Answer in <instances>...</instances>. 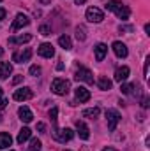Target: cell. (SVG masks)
I'll list each match as a JSON object with an SVG mask.
<instances>
[{
    "label": "cell",
    "instance_id": "cell-41",
    "mask_svg": "<svg viewBox=\"0 0 150 151\" xmlns=\"http://www.w3.org/2000/svg\"><path fill=\"white\" fill-rule=\"evenodd\" d=\"M66 151H69V150H66Z\"/></svg>",
    "mask_w": 150,
    "mask_h": 151
},
{
    "label": "cell",
    "instance_id": "cell-33",
    "mask_svg": "<svg viewBox=\"0 0 150 151\" xmlns=\"http://www.w3.org/2000/svg\"><path fill=\"white\" fill-rule=\"evenodd\" d=\"M5 106H7V100L5 99H0V109H4Z\"/></svg>",
    "mask_w": 150,
    "mask_h": 151
},
{
    "label": "cell",
    "instance_id": "cell-23",
    "mask_svg": "<svg viewBox=\"0 0 150 151\" xmlns=\"http://www.w3.org/2000/svg\"><path fill=\"white\" fill-rule=\"evenodd\" d=\"M58 44H60L64 49H71V47H73V44H71V39L67 37V35H60V37H58Z\"/></svg>",
    "mask_w": 150,
    "mask_h": 151
},
{
    "label": "cell",
    "instance_id": "cell-22",
    "mask_svg": "<svg viewBox=\"0 0 150 151\" xmlns=\"http://www.w3.org/2000/svg\"><path fill=\"white\" fill-rule=\"evenodd\" d=\"M97 86H99L101 90H111V81H110L108 77L101 76V77L97 79Z\"/></svg>",
    "mask_w": 150,
    "mask_h": 151
},
{
    "label": "cell",
    "instance_id": "cell-14",
    "mask_svg": "<svg viewBox=\"0 0 150 151\" xmlns=\"http://www.w3.org/2000/svg\"><path fill=\"white\" fill-rule=\"evenodd\" d=\"M106 53H108V46L103 44V42H99V44L95 46V60H97V62H103L104 56H106Z\"/></svg>",
    "mask_w": 150,
    "mask_h": 151
},
{
    "label": "cell",
    "instance_id": "cell-24",
    "mask_svg": "<svg viewBox=\"0 0 150 151\" xmlns=\"http://www.w3.org/2000/svg\"><path fill=\"white\" fill-rule=\"evenodd\" d=\"M76 39H78V40H85V39H87V32H85L83 27H78V28H76Z\"/></svg>",
    "mask_w": 150,
    "mask_h": 151
},
{
    "label": "cell",
    "instance_id": "cell-27",
    "mask_svg": "<svg viewBox=\"0 0 150 151\" xmlns=\"http://www.w3.org/2000/svg\"><path fill=\"white\" fill-rule=\"evenodd\" d=\"M39 32H41L42 35H50V34H51V28L46 27V25H41V27H39Z\"/></svg>",
    "mask_w": 150,
    "mask_h": 151
},
{
    "label": "cell",
    "instance_id": "cell-32",
    "mask_svg": "<svg viewBox=\"0 0 150 151\" xmlns=\"http://www.w3.org/2000/svg\"><path fill=\"white\" fill-rule=\"evenodd\" d=\"M23 81V76H16L14 79H12V84H18V83H21Z\"/></svg>",
    "mask_w": 150,
    "mask_h": 151
},
{
    "label": "cell",
    "instance_id": "cell-13",
    "mask_svg": "<svg viewBox=\"0 0 150 151\" xmlns=\"http://www.w3.org/2000/svg\"><path fill=\"white\" fill-rule=\"evenodd\" d=\"M76 128H78V135H79V139H83V141H87L88 137H90V132H88V127L83 123V121H76Z\"/></svg>",
    "mask_w": 150,
    "mask_h": 151
},
{
    "label": "cell",
    "instance_id": "cell-36",
    "mask_svg": "<svg viewBox=\"0 0 150 151\" xmlns=\"http://www.w3.org/2000/svg\"><path fill=\"white\" fill-rule=\"evenodd\" d=\"M145 32H147V34H149V35H150V25H149V23L145 25Z\"/></svg>",
    "mask_w": 150,
    "mask_h": 151
},
{
    "label": "cell",
    "instance_id": "cell-21",
    "mask_svg": "<svg viewBox=\"0 0 150 151\" xmlns=\"http://www.w3.org/2000/svg\"><path fill=\"white\" fill-rule=\"evenodd\" d=\"M99 113H101L99 107H92V109H85V111L81 113V116H83V118H90V119H94V118L99 116Z\"/></svg>",
    "mask_w": 150,
    "mask_h": 151
},
{
    "label": "cell",
    "instance_id": "cell-10",
    "mask_svg": "<svg viewBox=\"0 0 150 151\" xmlns=\"http://www.w3.org/2000/svg\"><path fill=\"white\" fill-rule=\"evenodd\" d=\"M111 47H113V51H115V55H117L118 58H125V56L129 55V51H127V46H125L124 42H120V40H115Z\"/></svg>",
    "mask_w": 150,
    "mask_h": 151
},
{
    "label": "cell",
    "instance_id": "cell-17",
    "mask_svg": "<svg viewBox=\"0 0 150 151\" xmlns=\"http://www.w3.org/2000/svg\"><path fill=\"white\" fill-rule=\"evenodd\" d=\"M12 72V65L9 62H0V79H5Z\"/></svg>",
    "mask_w": 150,
    "mask_h": 151
},
{
    "label": "cell",
    "instance_id": "cell-18",
    "mask_svg": "<svg viewBox=\"0 0 150 151\" xmlns=\"http://www.w3.org/2000/svg\"><path fill=\"white\" fill-rule=\"evenodd\" d=\"M11 142H12L11 134H7V132H0V150L9 148V146H11Z\"/></svg>",
    "mask_w": 150,
    "mask_h": 151
},
{
    "label": "cell",
    "instance_id": "cell-31",
    "mask_svg": "<svg viewBox=\"0 0 150 151\" xmlns=\"http://www.w3.org/2000/svg\"><path fill=\"white\" fill-rule=\"evenodd\" d=\"M149 58H147V62H145V69H143V76H145V77H149Z\"/></svg>",
    "mask_w": 150,
    "mask_h": 151
},
{
    "label": "cell",
    "instance_id": "cell-25",
    "mask_svg": "<svg viewBox=\"0 0 150 151\" xmlns=\"http://www.w3.org/2000/svg\"><path fill=\"white\" fill-rule=\"evenodd\" d=\"M41 141L39 139H32V142H30V150L28 151H41Z\"/></svg>",
    "mask_w": 150,
    "mask_h": 151
},
{
    "label": "cell",
    "instance_id": "cell-20",
    "mask_svg": "<svg viewBox=\"0 0 150 151\" xmlns=\"http://www.w3.org/2000/svg\"><path fill=\"white\" fill-rule=\"evenodd\" d=\"M32 40L30 34H25V35H20V37H9V44H23V42H28Z\"/></svg>",
    "mask_w": 150,
    "mask_h": 151
},
{
    "label": "cell",
    "instance_id": "cell-7",
    "mask_svg": "<svg viewBox=\"0 0 150 151\" xmlns=\"http://www.w3.org/2000/svg\"><path fill=\"white\" fill-rule=\"evenodd\" d=\"M32 97H34V93H32V90H30V88H20V90H16V91H14V95H12V99H14V100H18V102L30 100Z\"/></svg>",
    "mask_w": 150,
    "mask_h": 151
},
{
    "label": "cell",
    "instance_id": "cell-15",
    "mask_svg": "<svg viewBox=\"0 0 150 151\" xmlns=\"http://www.w3.org/2000/svg\"><path fill=\"white\" fill-rule=\"evenodd\" d=\"M76 99L79 102H87V100H90V91L85 86H78L76 88Z\"/></svg>",
    "mask_w": 150,
    "mask_h": 151
},
{
    "label": "cell",
    "instance_id": "cell-26",
    "mask_svg": "<svg viewBox=\"0 0 150 151\" xmlns=\"http://www.w3.org/2000/svg\"><path fill=\"white\" fill-rule=\"evenodd\" d=\"M120 90H122V93L131 95V93H133V90H134V84H122V86H120Z\"/></svg>",
    "mask_w": 150,
    "mask_h": 151
},
{
    "label": "cell",
    "instance_id": "cell-8",
    "mask_svg": "<svg viewBox=\"0 0 150 151\" xmlns=\"http://www.w3.org/2000/svg\"><path fill=\"white\" fill-rule=\"evenodd\" d=\"M30 56H32V49L30 47H25V51H16L12 55V60L16 63H25V62L30 60Z\"/></svg>",
    "mask_w": 150,
    "mask_h": 151
},
{
    "label": "cell",
    "instance_id": "cell-29",
    "mask_svg": "<svg viewBox=\"0 0 150 151\" xmlns=\"http://www.w3.org/2000/svg\"><path fill=\"white\" fill-rule=\"evenodd\" d=\"M30 74H32V76H39V74H41V67L32 65V67H30Z\"/></svg>",
    "mask_w": 150,
    "mask_h": 151
},
{
    "label": "cell",
    "instance_id": "cell-34",
    "mask_svg": "<svg viewBox=\"0 0 150 151\" xmlns=\"http://www.w3.org/2000/svg\"><path fill=\"white\" fill-rule=\"evenodd\" d=\"M141 106H143V107H149V99H147V97L141 100Z\"/></svg>",
    "mask_w": 150,
    "mask_h": 151
},
{
    "label": "cell",
    "instance_id": "cell-1",
    "mask_svg": "<svg viewBox=\"0 0 150 151\" xmlns=\"http://www.w3.org/2000/svg\"><path fill=\"white\" fill-rule=\"evenodd\" d=\"M106 9H108V11H111V12H115V14L118 16V19H122V21L129 19V16H131L129 7H127V5H124L122 2H117V0H110V2L106 4Z\"/></svg>",
    "mask_w": 150,
    "mask_h": 151
},
{
    "label": "cell",
    "instance_id": "cell-12",
    "mask_svg": "<svg viewBox=\"0 0 150 151\" xmlns=\"http://www.w3.org/2000/svg\"><path fill=\"white\" fill-rule=\"evenodd\" d=\"M18 114H20V119H21L23 123H30V121L34 119V114H32V111H30L27 106L20 107V109H18Z\"/></svg>",
    "mask_w": 150,
    "mask_h": 151
},
{
    "label": "cell",
    "instance_id": "cell-11",
    "mask_svg": "<svg viewBox=\"0 0 150 151\" xmlns=\"http://www.w3.org/2000/svg\"><path fill=\"white\" fill-rule=\"evenodd\" d=\"M37 53H39V56H42V58H51V56L55 55V49H53L51 44L44 42V44H41L37 47Z\"/></svg>",
    "mask_w": 150,
    "mask_h": 151
},
{
    "label": "cell",
    "instance_id": "cell-2",
    "mask_svg": "<svg viewBox=\"0 0 150 151\" xmlns=\"http://www.w3.org/2000/svg\"><path fill=\"white\" fill-rule=\"evenodd\" d=\"M51 90H53V93H57V95H67L69 90H71V83H69L67 79L57 77V79H53V83H51Z\"/></svg>",
    "mask_w": 150,
    "mask_h": 151
},
{
    "label": "cell",
    "instance_id": "cell-40",
    "mask_svg": "<svg viewBox=\"0 0 150 151\" xmlns=\"http://www.w3.org/2000/svg\"><path fill=\"white\" fill-rule=\"evenodd\" d=\"M2 93H4V91H2V88H0V97H2Z\"/></svg>",
    "mask_w": 150,
    "mask_h": 151
},
{
    "label": "cell",
    "instance_id": "cell-19",
    "mask_svg": "<svg viewBox=\"0 0 150 151\" xmlns=\"http://www.w3.org/2000/svg\"><path fill=\"white\" fill-rule=\"evenodd\" d=\"M30 135H32V130H30V128H27V127H25V128H21V130H20V134H18V142H20V144H23L25 141H28V139H30Z\"/></svg>",
    "mask_w": 150,
    "mask_h": 151
},
{
    "label": "cell",
    "instance_id": "cell-39",
    "mask_svg": "<svg viewBox=\"0 0 150 151\" xmlns=\"http://www.w3.org/2000/svg\"><path fill=\"white\" fill-rule=\"evenodd\" d=\"M2 55H4V49H2V47H0V56H2Z\"/></svg>",
    "mask_w": 150,
    "mask_h": 151
},
{
    "label": "cell",
    "instance_id": "cell-35",
    "mask_svg": "<svg viewBox=\"0 0 150 151\" xmlns=\"http://www.w3.org/2000/svg\"><path fill=\"white\" fill-rule=\"evenodd\" d=\"M5 14H7V12H5V9H2V7H0V19H4V18H5Z\"/></svg>",
    "mask_w": 150,
    "mask_h": 151
},
{
    "label": "cell",
    "instance_id": "cell-30",
    "mask_svg": "<svg viewBox=\"0 0 150 151\" xmlns=\"http://www.w3.org/2000/svg\"><path fill=\"white\" fill-rule=\"evenodd\" d=\"M37 130L41 134H46V125L44 123H37Z\"/></svg>",
    "mask_w": 150,
    "mask_h": 151
},
{
    "label": "cell",
    "instance_id": "cell-28",
    "mask_svg": "<svg viewBox=\"0 0 150 151\" xmlns=\"http://www.w3.org/2000/svg\"><path fill=\"white\" fill-rule=\"evenodd\" d=\"M57 114H58V107H53V109L50 111V118H51L53 123H57Z\"/></svg>",
    "mask_w": 150,
    "mask_h": 151
},
{
    "label": "cell",
    "instance_id": "cell-6",
    "mask_svg": "<svg viewBox=\"0 0 150 151\" xmlns=\"http://www.w3.org/2000/svg\"><path fill=\"white\" fill-rule=\"evenodd\" d=\"M74 79L76 81H83V83H87V84H94V76H92V72H90L88 69H83V67H79V69L76 70Z\"/></svg>",
    "mask_w": 150,
    "mask_h": 151
},
{
    "label": "cell",
    "instance_id": "cell-5",
    "mask_svg": "<svg viewBox=\"0 0 150 151\" xmlns=\"http://www.w3.org/2000/svg\"><path fill=\"white\" fill-rule=\"evenodd\" d=\"M87 19L90 23H101L104 19V12L97 7H88L87 9Z\"/></svg>",
    "mask_w": 150,
    "mask_h": 151
},
{
    "label": "cell",
    "instance_id": "cell-38",
    "mask_svg": "<svg viewBox=\"0 0 150 151\" xmlns=\"http://www.w3.org/2000/svg\"><path fill=\"white\" fill-rule=\"evenodd\" d=\"M74 2H76V5H81V4H85L87 0H74Z\"/></svg>",
    "mask_w": 150,
    "mask_h": 151
},
{
    "label": "cell",
    "instance_id": "cell-9",
    "mask_svg": "<svg viewBox=\"0 0 150 151\" xmlns=\"http://www.w3.org/2000/svg\"><path fill=\"white\" fill-rule=\"evenodd\" d=\"M28 23H30V19H28L25 14H18L16 19H14V23L11 25V32H16V30H20L21 27H27Z\"/></svg>",
    "mask_w": 150,
    "mask_h": 151
},
{
    "label": "cell",
    "instance_id": "cell-16",
    "mask_svg": "<svg viewBox=\"0 0 150 151\" xmlns=\"http://www.w3.org/2000/svg\"><path fill=\"white\" fill-rule=\"evenodd\" d=\"M129 72H131V70H129V67H125V65H124V67H118V69H117V72H115V81H118V83L125 81V79L129 77Z\"/></svg>",
    "mask_w": 150,
    "mask_h": 151
},
{
    "label": "cell",
    "instance_id": "cell-37",
    "mask_svg": "<svg viewBox=\"0 0 150 151\" xmlns=\"http://www.w3.org/2000/svg\"><path fill=\"white\" fill-rule=\"evenodd\" d=\"M39 2H41V4H42V5H48V4H50V2H51V0H39Z\"/></svg>",
    "mask_w": 150,
    "mask_h": 151
},
{
    "label": "cell",
    "instance_id": "cell-3",
    "mask_svg": "<svg viewBox=\"0 0 150 151\" xmlns=\"http://www.w3.org/2000/svg\"><path fill=\"white\" fill-rule=\"evenodd\" d=\"M73 137H74V132L71 128H55V132H53V139L58 142H67Z\"/></svg>",
    "mask_w": 150,
    "mask_h": 151
},
{
    "label": "cell",
    "instance_id": "cell-4",
    "mask_svg": "<svg viewBox=\"0 0 150 151\" xmlns=\"http://www.w3.org/2000/svg\"><path fill=\"white\" fill-rule=\"evenodd\" d=\"M106 119H108V130L113 132V130L117 128V125L120 123L122 116H120L118 111H115V109H108V111H106Z\"/></svg>",
    "mask_w": 150,
    "mask_h": 151
}]
</instances>
